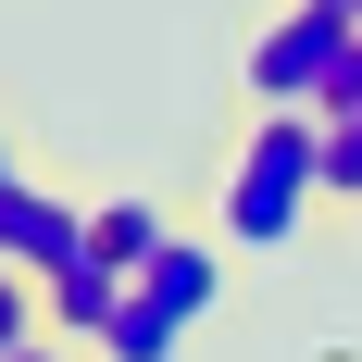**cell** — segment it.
<instances>
[{
  "label": "cell",
  "mask_w": 362,
  "mask_h": 362,
  "mask_svg": "<svg viewBox=\"0 0 362 362\" xmlns=\"http://www.w3.org/2000/svg\"><path fill=\"white\" fill-rule=\"evenodd\" d=\"M313 200H325V112H262L238 138V163H225V238L238 250H288Z\"/></svg>",
  "instance_id": "1"
},
{
  "label": "cell",
  "mask_w": 362,
  "mask_h": 362,
  "mask_svg": "<svg viewBox=\"0 0 362 362\" xmlns=\"http://www.w3.org/2000/svg\"><path fill=\"white\" fill-rule=\"evenodd\" d=\"M362 50V13H325V0H300V13H275V25L250 37V100L262 112H325V88H337V63Z\"/></svg>",
  "instance_id": "2"
},
{
  "label": "cell",
  "mask_w": 362,
  "mask_h": 362,
  "mask_svg": "<svg viewBox=\"0 0 362 362\" xmlns=\"http://www.w3.org/2000/svg\"><path fill=\"white\" fill-rule=\"evenodd\" d=\"M0 262H25L37 288H50L63 262H88V213H75L63 187H37V175H13V187H0Z\"/></svg>",
  "instance_id": "3"
},
{
  "label": "cell",
  "mask_w": 362,
  "mask_h": 362,
  "mask_svg": "<svg viewBox=\"0 0 362 362\" xmlns=\"http://www.w3.org/2000/svg\"><path fill=\"white\" fill-rule=\"evenodd\" d=\"M125 288H138V275H125V262H100V250H88V262H63V275L37 288V300H50V337H63V350H75V337L100 350V325L125 313Z\"/></svg>",
  "instance_id": "4"
},
{
  "label": "cell",
  "mask_w": 362,
  "mask_h": 362,
  "mask_svg": "<svg viewBox=\"0 0 362 362\" xmlns=\"http://www.w3.org/2000/svg\"><path fill=\"white\" fill-rule=\"evenodd\" d=\"M138 288L163 300L175 325H200V313H213V300H225V250H213V238H187V225H175V238L150 250V275H138Z\"/></svg>",
  "instance_id": "5"
},
{
  "label": "cell",
  "mask_w": 362,
  "mask_h": 362,
  "mask_svg": "<svg viewBox=\"0 0 362 362\" xmlns=\"http://www.w3.org/2000/svg\"><path fill=\"white\" fill-rule=\"evenodd\" d=\"M163 238H175V213H163V200H100V213H88V250L125 262V275H150V250H163Z\"/></svg>",
  "instance_id": "6"
},
{
  "label": "cell",
  "mask_w": 362,
  "mask_h": 362,
  "mask_svg": "<svg viewBox=\"0 0 362 362\" xmlns=\"http://www.w3.org/2000/svg\"><path fill=\"white\" fill-rule=\"evenodd\" d=\"M175 313H163V300H150V288H125V313H112V325H100V362H175Z\"/></svg>",
  "instance_id": "7"
},
{
  "label": "cell",
  "mask_w": 362,
  "mask_h": 362,
  "mask_svg": "<svg viewBox=\"0 0 362 362\" xmlns=\"http://www.w3.org/2000/svg\"><path fill=\"white\" fill-rule=\"evenodd\" d=\"M37 337H50V300H37V275H25V262H0V362H13V350H37Z\"/></svg>",
  "instance_id": "8"
},
{
  "label": "cell",
  "mask_w": 362,
  "mask_h": 362,
  "mask_svg": "<svg viewBox=\"0 0 362 362\" xmlns=\"http://www.w3.org/2000/svg\"><path fill=\"white\" fill-rule=\"evenodd\" d=\"M325 200L362 213V112H325Z\"/></svg>",
  "instance_id": "9"
},
{
  "label": "cell",
  "mask_w": 362,
  "mask_h": 362,
  "mask_svg": "<svg viewBox=\"0 0 362 362\" xmlns=\"http://www.w3.org/2000/svg\"><path fill=\"white\" fill-rule=\"evenodd\" d=\"M325 112H362V50L337 63V88H325Z\"/></svg>",
  "instance_id": "10"
},
{
  "label": "cell",
  "mask_w": 362,
  "mask_h": 362,
  "mask_svg": "<svg viewBox=\"0 0 362 362\" xmlns=\"http://www.w3.org/2000/svg\"><path fill=\"white\" fill-rule=\"evenodd\" d=\"M13 175H25V150H13V138H0V187H13Z\"/></svg>",
  "instance_id": "11"
},
{
  "label": "cell",
  "mask_w": 362,
  "mask_h": 362,
  "mask_svg": "<svg viewBox=\"0 0 362 362\" xmlns=\"http://www.w3.org/2000/svg\"><path fill=\"white\" fill-rule=\"evenodd\" d=\"M13 362H63V337H37V350H13Z\"/></svg>",
  "instance_id": "12"
},
{
  "label": "cell",
  "mask_w": 362,
  "mask_h": 362,
  "mask_svg": "<svg viewBox=\"0 0 362 362\" xmlns=\"http://www.w3.org/2000/svg\"><path fill=\"white\" fill-rule=\"evenodd\" d=\"M313 362H362V350H313Z\"/></svg>",
  "instance_id": "13"
},
{
  "label": "cell",
  "mask_w": 362,
  "mask_h": 362,
  "mask_svg": "<svg viewBox=\"0 0 362 362\" xmlns=\"http://www.w3.org/2000/svg\"><path fill=\"white\" fill-rule=\"evenodd\" d=\"M325 13H362V0H325Z\"/></svg>",
  "instance_id": "14"
}]
</instances>
